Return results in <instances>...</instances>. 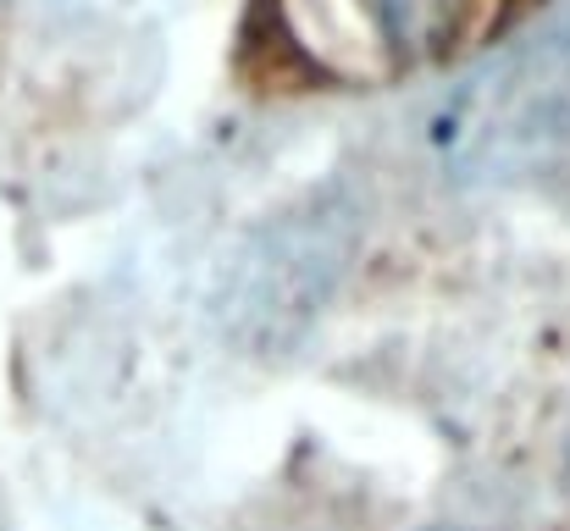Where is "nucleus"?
Segmentation results:
<instances>
[{"mask_svg":"<svg viewBox=\"0 0 570 531\" xmlns=\"http://www.w3.org/2000/svg\"><path fill=\"white\" fill-rule=\"evenodd\" d=\"M438 150L465 183L570 173V28L488 61L438 117Z\"/></svg>","mask_w":570,"mask_h":531,"instance_id":"f257e3e1","label":"nucleus"},{"mask_svg":"<svg viewBox=\"0 0 570 531\" xmlns=\"http://www.w3.org/2000/svg\"><path fill=\"white\" fill-rule=\"evenodd\" d=\"M350 244H355V222L344 199L327 194L288 210L277 227H266L244 249V266L227 283V327L244 344L299 333L322 311L333 283L344 277Z\"/></svg>","mask_w":570,"mask_h":531,"instance_id":"f03ea898","label":"nucleus"},{"mask_svg":"<svg viewBox=\"0 0 570 531\" xmlns=\"http://www.w3.org/2000/svg\"><path fill=\"white\" fill-rule=\"evenodd\" d=\"M393 56H432L454 39L471 0H355Z\"/></svg>","mask_w":570,"mask_h":531,"instance_id":"7ed1b4c3","label":"nucleus"},{"mask_svg":"<svg viewBox=\"0 0 570 531\" xmlns=\"http://www.w3.org/2000/svg\"><path fill=\"white\" fill-rule=\"evenodd\" d=\"M560 476H566V493H570V443H566V460H560Z\"/></svg>","mask_w":570,"mask_h":531,"instance_id":"20e7f679","label":"nucleus"}]
</instances>
